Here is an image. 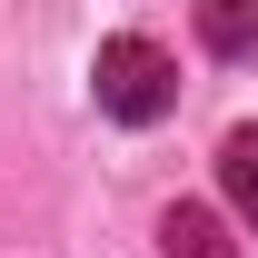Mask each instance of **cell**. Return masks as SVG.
I'll list each match as a JSON object with an SVG mask.
<instances>
[{
    "instance_id": "1",
    "label": "cell",
    "mask_w": 258,
    "mask_h": 258,
    "mask_svg": "<svg viewBox=\"0 0 258 258\" xmlns=\"http://www.w3.org/2000/svg\"><path fill=\"white\" fill-rule=\"evenodd\" d=\"M90 90H99V109L109 119H159L169 99H179V60H169L159 40H139V30H119V40H99V60H90Z\"/></svg>"
},
{
    "instance_id": "2",
    "label": "cell",
    "mask_w": 258,
    "mask_h": 258,
    "mask_svg": "<svg viewBox=\"0 0 258 258\" xmlns=\"http://www.w3.org/2000/svg\"><path fill=\"white\" fill-rule=\"evenodd\" d=\"M159 248H169V258H238L219 209H169V219H159Z\"/></svg>"
},
{
    "instance_id": "3",
    "label": "cell",
    "mask_w": 258,
    "mask_h": 258,
    "mask_svg": "<svg viewBox=\"0 0 258 258\" xmlns=\"http://www.w3.org/2000/svg\"><path fill=\"white\" fill-rule=\"evenodd\" d=\"M199 40L219 60H248L258 50V0H199Z\"/></svg>"
},
{
    "instance_id": "4",
    "label": "cell",
    "mask_w": 258,
    "mask_h": 258,
    "mask_svg": "<svg viewBox=\"0 0 258 258\" xmlns=\"http://www.w3.org/2000/svg\"><path fill=\"white\" fill-rule=\"evenodd\" d=\"M219 189L238 219H258V129H228L219 139Z\"/></svg>"
}]
</instances>
